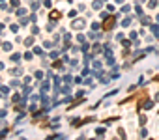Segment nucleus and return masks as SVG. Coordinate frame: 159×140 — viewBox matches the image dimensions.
<instances>
[{
	"instance_id": "nucleus-1",
	"label": "nucleus",
	"mask_w": 159,
	"mask_h": 140,
	"mask_svg": "<svg viewBox=\"0 0 159 140\" xmlns=\"http://www.w3.org/2000/svg\"><path fill=\"white\" fill-rule=\"evenodd\" d=\"M114 21H116L114 17H109L105 23H103V28H105V30H110V28H112V25H114Z\"/></svg>"
},
{
	"instance_id": "nucleus-2",
	"label": "nucleus",
	"mask_w": 159,
	"mask_h": 140,
	"mask_svg": "<svg viewBox=\"0 0 159 140\" xmlns=\"http://www.w3.org/2000/svg\"><path fill=\"white\" fill-rule=\"evenodd\" d=\"M51 19H60V13H58V11H53V13H51Z\"/></svg>"
}]
</instances>
